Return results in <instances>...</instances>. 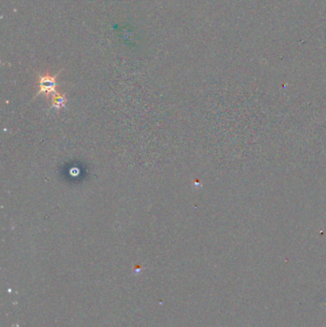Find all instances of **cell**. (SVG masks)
Segmentation results:
<instances>
[{
  "label": "cell",
  "mask_w": 326,
  "mask_h": 327,
  "mask_svg": "<svg viewBox=\"0 0 326 327\" xmlns=\"http://www.w3.org/2000/svg\"><path fill=\"white\" fill-rule=\"evenodd\" d=\"M67 102V98L66 94H60L56 93L52 96V104L50 106V109H56L58 111L60 109L64 108Z\"/></svg>",
  "instance_id": "7a4b0ae2"
},
{
  "label": "cell",
  "mask_w": 326,
  "mask_h": 327,
  "mask_svg": "<svg viewBox=\"0 0 326 327\" xmlns=\"http://www.w3.org/2000/svg\"><path fill=\"white\" fill-rule=\"evenodd\" d=\"M62 71L58 72L56 75H49L46 73L45 75H40L38 74V91L36 92V95L34 97V98H36L40 95L45 94L47 97L53 96L56 92V78L60 74Z\"/></svg>",
  "instance_id": "6da1fadb"
}]
</instances>
